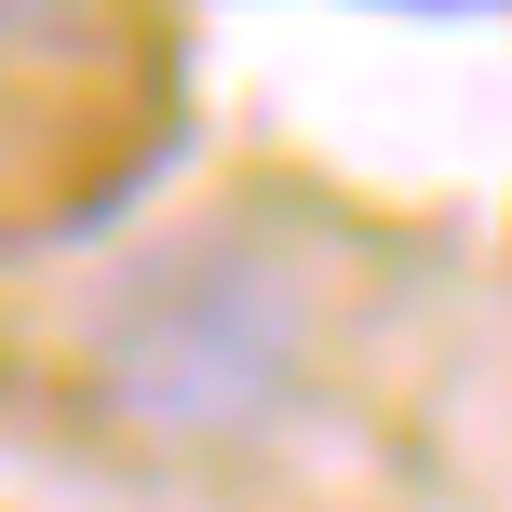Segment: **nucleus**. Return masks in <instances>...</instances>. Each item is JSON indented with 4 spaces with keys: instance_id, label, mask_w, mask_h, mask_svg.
Here are the masks:
<instances>
[{
    "instance_id": "obj_1",
    "label": "nucleus",
    "mask_w": 512,
    "mask_h": 512,
    "mask_svg": "<svg viewBox=\"0 0 512 512\" xmlns=\"http://www.w3.org/2000/svg\"><path fill=\"white\" fill-rule=\"evenodd\" d=\"M283 364H297V310L243 243H162L95 324V378L149 432H243L283 391Z\"/></svg>"
}]
</instances>
